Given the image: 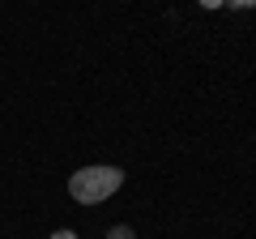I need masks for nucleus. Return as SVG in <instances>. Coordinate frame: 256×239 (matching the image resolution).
Segmentation results:
<instances>
[{
  "instance_id": "1",
  "label": "nucleus",
  "mask_w": 256,
  "mask_h": 239,
  "mask_svg": "<svg viewBox=\"0 0 256 239\" xmlns=\"http://www.w3.org/2000/svg\"><path fill=\"white\" fill-rule=\"evenodd\" d=\"M124 188V171L120 166H82V171H73V180H68V196H73L77 205H102L111 201V196Z\"/></svg>"
},
{
  "instance_id": "3",
  "label": "nucleus",
  "mask_w": 256,
  "mask_h": 239,
  "mask_svg": "<svg viewBox=\"0 0 256 239\" xmlns=\"http://www.w3.org/2000/svg\"><path fill=\"white\" fill-rule=\"evenodd\" d=\"M52 239H77V230H68V226H60V230H52Z\"/></svg>"
},
{
  "instance_id": "2",
  "label": "nucleus",
  "mask_w": 256,
  "mask_h": 239,
  "mask_svg": "<svg viewBox=\"0 0 256 239\" xmlns=\"http://www.w3.org/2000/svg\"><path fill=\"white\" fill-rule=\"evenodd\" d=\"M107 239H137V230H132V226H124V222H116V226L107 230Z\"/></svg>"
}]
</instances>
